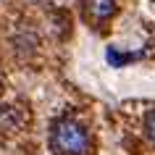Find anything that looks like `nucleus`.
Returning a JSON list of instances; mask_svg holds the SVG:
<instances>
[{"label":"nucleus","mask_w":155,"mask_h":155,"mask_svg":"<svg viewBox=\"0 0 155 155\" xmlns=\"http://www.w3.org/2000/svg\"><path fill=\"white\" fill-rule=\"evenodd\" d=\"M145 129H147V137L155 142V108L147 113V118H145Z\"/></svg>","instance_id":"obj_3"},{"label":"nucleus","mask_w":155,"mask_h":155,"mask_svg":"<svg viewBox=\"0 0 155 155\" xmlns=\"http://www.w3.org/2000/svg\"><path fill=\"white\" fill-rule=\"evenodd\" d=\"M116 8H118L116 0H84V13H87V18H92L95 24L108 21V18L116 13Z\"/></svg>","instance_id":"obj_2"},{"label":"nucleus","mask_w":155,"mask_h":155,"mask_svg":"<svg viewBox=\"0 0 155 155\" xmlns=\"http://www.w3.org/2000/svg\"><path fill=\"white\" fill-rule=\"evenodd\" d=\"M50 145L61 155H87L92 147L90 131L74 118H58L50 131Z\"/></svg>","instance_id":"obj_1"}]
</instances>
